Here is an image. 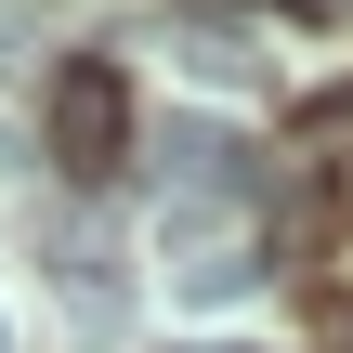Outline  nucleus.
I'll list each match as a JSON object with an SVG mask.
<instances>
[{
  "label": "nucleus",
  "instance_id": "nucleus-6",
  "mask_svg": "<svg viewBox=\"0 0 353 353\" xmlns=\"http://www.w3.org/2000/svg\"><path fill=\"white\" fill-rule=\"evenodd\" d=\"M301 13H353V0H301Z\"/></svg>",
  "mask_w": 353,
  "mask_h": 353
},
{
  "label": "nucleus",
  "instance_id": "nucleus-5",
  "mask_svg": "<svg viewBox=\"0 0 353 353\" xmlns=\"http://www.w3.org/2000/svg\"><path fill=\"white\" fill-rule=\"evenodd\" d=\"M170 288H183V301H249V288H262V249H249V236H196V249L170 262Z\"/></svg>",
  "mask_w": 353,
  "mask_h": 353
},
{
  "label": "nucleus",
  "instance_id": "nucleus-7",
  "mask_svg": "<svg viewBox=\"0 0 353 353\" xmlns=\"http://www.w3.org/2000/svg\"><path fill=\"white\" fill-rule=\"evenodd\" d=\"M196 353H236V341H196Z\"/></svg>",
  "mask_w": 353,
  "mask_h": 353
},
{
  "label": "nucleus",
  "instance_id": "nucleus-3",
  "mask_svg": "<svg viewBox=\"0 0 353 353\" xmlns=\"http://www.w3.org/2000/svg\"><path fill=\"white\" fill-rule=\"evenodd\" d=\"M157 183H170V196H249V144H236L223 118H170V131H157Z\"/></svg>",
  "mask_w": 353,
  "mask_h": 353
},
{
  "label": "nucleus",
  "instance_id": "nucleus-4",
  "mask_svg": "<svg viewBox=\"0 0 353 353\" xmlns=\"http://www.w3.org/2000/svg\"><path fill=\"white\" fill-rule=\"evenodd\" d=\"M52 301H65L79 327H118V301H131V288H118V249H105V236H65V249H52Z\"/></svg>",
  "mask_w": 353,
  "mask_h": 353
},
{
  "label": "nucleus",
  "instance_id": "nucleus-1",
  "mask_svg": "<svg viewBox=\"0 0 353 353\" xmlns=\"http://www.w3.org/2000/svg\"><path fill=\"white\" fill-rule=\"evenodd\" d=\"M52 157H65L79 183L131 157V92H118L105 52H65V79H52Z\"/></svg>",
  "mask_w": 353,
  "mask_h": 353
},
{
  "label": "nucleus",
  "instance_id": "nucleus-2",
  "mask_svg": "<svg viewBox=\"0 0 353 353\" xmlns=\"http://www.w3.org/2000/svg\"><path fill=\"white\" fill-rule=\"evenodd\" d=\"M170 65L210 92H275V39H249L236 13H170Z\"/></svg>",
  "mask_w": 353,
  "mask_h": 353
}]
</instances>
